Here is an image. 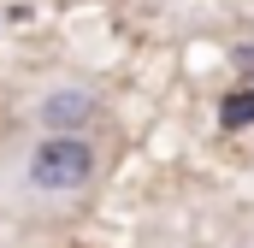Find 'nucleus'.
I'll use <instances>...</instances> for the list:
<instances>
[{
  "mask_svg": "<svg viewBox=\"0 0 254 248\" xmlns=\"http://www.w3.org/2000/svg\"><path fill=\"white\" fill-rule=\"evenodd\" d=\"M249 124H254V89L237 83V89L219 101V130H249Z\"/></svg>",
  "mask_w": 254,
  "mask_h": 248,
  "instance_id": "3",
  "label": "nucleus"
},
{
  "mask_svg": "<svg viewBox=\"0 0 254 248\" xmlns=\"http://www.w3.org/2000/svg\"><path fill=\"white\" fill-rule=\"evenodd\" d=\"M0 225H6V213H0Z\"/></svg>",
  "mask_w": 254,
  "mask_h": 248,
  "instance_id": "5",
  "label": "nucleus"
},
{
  "mask_svg": "<svg viewBox=\"0 0 254 248\" xmlns=\"http://www.w3.org/2000/svg\"><path fill=\"white\" fill-rule=\"evenodd\" d=\"M101 113H107V101L83 77H60L30 101V124H42V130H95Z\"/></svg>",
  "mask_w": 254,
  "mask_h": 248,
  "instance_id": "2",
  "label": "nucleus"
},
{
  "mask_svg": "<svg viewBox=\"0 0 254 248\" xmlns=\"http://www.w3.org/2000/svg\"><path fill=\"white\" fill-rule=\"evenodd\" d=\"M231 71L254 89V42H237V48H231Z\"/></svg>",
  "mask_w": 254,
  "mask_h": 248,
  "instance_id": "4",
  "label": "nucleus"
},
{
  "mask_svg": "<svg viewBox=\"0 0 254 248\" xmlns=\"http://www.w3.org/2000/svg\"><path fill=\"white\" fill-rule=\"evenodd\" d=\"M107 172L95 130H18L0 142V213L6 219H65L77 213Z\"/></svg>",
  "mask_w": 254,
  "mask_h": 248,
  "instance_id": "1",
  "label": "nucleus"
}]
</instances>
